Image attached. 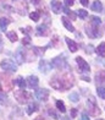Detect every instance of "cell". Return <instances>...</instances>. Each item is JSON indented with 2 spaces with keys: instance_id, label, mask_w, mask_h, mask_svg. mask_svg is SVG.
<instances>
[{
  "instance_id": "5b68a950",
  "label": "cell",
  "mask_w": 105,
  "mask_h": 120,
  "mask_svg": "<svg viewBox=\"0 0 105 120\" xmlns=\"http://www.w3.org/2000/svg\"><path fill=\"white\" fill-rule=\"evenodd\" d=\"M87 108H88V112H89V114L92 116H97V115L100 114V109H99V107L97 105V103H95L93 97L87 101Z\"/></svg>"
},
{
  "instance_id": "d6986e66",
  "label": "cell",
  "mask_w": 105,
  "mask_h": 120,
  "mask_svg": "<svg viewBox=\"0 0 105 120\" xmlns=\"http://www.w3.org/2000/svg\"><path fill=\"white\" fill-rule=\"evenodd\" d=\"M38 104L37 103H29V105H28V108H27V114L28 115H32L33 113H36L37 110H38Z\"/></svg>"
},
{
  "instance_id": "4fadbf2b",
  "label": "cell",
  "mask_w": 105,
  "mask_h": 120,
  "mask_svg": "<svg viewBox=\"0 0 105 120\" xmlns=\"http://www.w3.org/2000/svg\"><path fill=\"white\" fill-rule=\"evenodd\" d=\"M27 83H28V86L31 87V88H33V87H37L38 83H39V80H38L37 76L34 75H31L27 77Z\"/></svg>"
},
{
  "instance_id": "1f68e13d",
  "label": "cell",
  "mask_w": 105,
  "mask_h": 120,
  "mask_svg": "<svg viewBox=\"0 0 105 120\" xmlns=\"http://www.w3.org/2000/svg\"><path fill=\"white\" fill-rule=\"evenodd\" d=\"M64 3H65L66 6H72L75 4V0H64Z\"/></svg>"
},
{
  "instance_id": "30bf717a",
  "label": "cell",
  "mask_w": 105,
  "mask_h": 120,
  "mask_svg": "<svg viewBox=\"0 0 105 120\" xmlns=\"http://www.w3.org/2000/svg\"><path fill=\"white\" fill-rule=\"evenodd\" d=\"M15 59H16V61H17V64H18V65L23 64V61L26 60L25 52L22 50V49H17V52L15 53Z\"/></svg>"
},
{
  "instance_id": "277c9868",
  "label": "cell",
  "mask_w": 105,
  "mask_h": 120,
  "mask_svg": "<svg viewBox=\"0 0 105 120\" xmlns=\"http://www.w3.org/2000/svg\"><path fill=\"white\" fill-rule=\"evenodd\" d=\"M86 32H87V34H88V37H89V38H98V37H101L103 36V32L99 31L98 26L93 25L92 22L86 25Z\"/></svg>"
},
{
  "instance_id": "74e56055",
  "label": "cell",
  "mask_w": 105,
  "mask_h": 120,
  "mask_svg": "<svg viewBox=\"0 0 105 120\" xmlns=\"http://www.w3.org/2000/svg\"><path fill=\"white\" fill-rule=\"evenodd\" d=\"M81 120H89V118H88L87 114H82V119Z\"/></svg>"
},
{
  "instance_id": "9c48e42d",
  "label": "cell",
  "mask_w": 105,
  "mask_h": 120,
  "mask_svg": "<svg viewBox=\"0 0 105 120\" xmlns=\"http://www.w3.org/2000/svg\"><path fill=\"white\" fill-rule=\"evenodd\" d=\"M36 33H37V36H39V37H47V36H49V33H50V31H49V27L47 26V25H39L36 28Z\"/></svg>"
},
{
  "instance_id": "6da1fadb",
  "label": "cell",
  "mask_w": 105,
  "mask_h": 120,
  "mask_svg": "<svg viewBox=\"0 0 105 120\" xmlns=\"http://www.w3.org/2000/svg\"><path fill=\"white\" fill-rule=\"evenodd\" d=\"M75 81H73V76L70 72H62L56 76H54L50 81V86L53 88L58 90V91H66L70 90L73 86Z\"/></svg>"
},
{
  "instance_id": "2e32d148",
  "label": "cell",
  "mask_w": 105,
  "mask_h": 120,
  "mask_svg": "<svg viewBox=\"0 0 105 120\" xmlns=\"http://www.w3.org/2000/svg\"><path fill=\"white\" fill-rule=\"evenodd\" d=\"M95 81L97 83H101V85H105V71H99L97 75H95Z\"/></svg>"
},
{
  "instance_id": "3957f363",
  "label": "cell",
  "mask_w": 105,
  "mask_h": 120,
  "mask_svg": "<svg viewBox=\"0 0 105 120\" xmlns=\"http://www.w3.org/2000/svg\"><path fill=\"white\" fill-rule=\"evenodd\" d=\"M14 96H15L16 101H17L20 104H25V103H27V102L31 99V97H32L31 93H28L26 90H22V88L20 91H16L15 93H14Z\"/></svg>"
},
{
  "instance_id": "d590c367",
  "label": "cell",
  "mask_w": 105,
  "mask_h": 120,
  "mask_svg": "<svg viewBox=\"0 0 105 120\" xmlns=\"http://www.w3.org/2000/svg\"><path fill=\"white\" fill-rule=\"evenodd\" d=\"M40 1H42V0H32V4L36 5V6H38V5L40 4Z\"/></svg>"
},
{
  "instance_id": "4316f807",
  "label": "cell",
  "mask_w": 105,
  "mask_h": 120,
  "mask_svg": "<svg viewBox=\"0 0 105 120\" xmlns=\"http://www.w3.org/2000/svg\"><path fill=\"white\" fill-rule=\"evenodd\" d=\"M70 99H71V102H75V103H77V102H78V99H80V96H78V93H77V92H72V93L70 94Z\"/></svg>"
},
{
  "instance_id": "52a82bcc",
  "label": "cell",
  "mask_w": 105,
  "mask_h": 120,
  "mask_svg": "<svg viewBox=\"0 0 105 120\" xmlns=\"http://www.w3.org/2000/svg\"><path fill=\"white\" fill-rule=\"evenodd\" d=\"M76 63H77V65H78V68H80L81 71H83V72H89L91 71L89 64H88L82 56H77L76 58Z\"/></svg>"
},
{
  "instance_id": "8992f818",
  "label": "cell",
  "mask_w": 105,
  "mask_h": 120,
  "mask_svg": "<svg viewBox=\"0 0 105 120\" xmlns=\"http://www.w3.org/2000/svg\"><path fill=\"white\" fill-rule=\"evenodd\" d=\"M0 68L3 70H5V71H11V72L17 71V65L10 59H4L3 61L0 63Z\"/></svg>"
},
{
  "instance_id": "4dcf8cb0",
  "label": "cell",
  "mask_w": 105,
  "mask_h": 120,
  "mask_svg": "<svg viewBox=\"0 0 105 120\" xmlns=\"http://www.w3.org/2000/svg\"><path fill=\"white\" fill-rule=\"evenodd\" d=\"M48 113H49V115H50V116H53L54 119H59V115H58V114L55 113L54 110H51V109H49V112H48Z\"/></svg>"
},
{
  "instance_id": "7a4b0ae2",
  "label": "cell",
  "mask_w": 105,
  "mask_h": 120,
  "mask_svg": "<svg viewBox=\"0 0 105 120\" xmlns=\"http://www.w3.org/2000/svg\"><path fill=\"white\" fill-rule=\"evenodd\" d=\"M51 66L55 69H59V70H64V69H69V64H67V60H66V55L61 54L56 58H54L51 61Z\"/></svg>"
},
{
  "instance_id": "cb8c5ba5",
  "label": "cell",
  "mask_w": 105,
  "mask_h": 120,
  "mask_svg": "<svg viewBox=\"0 0 105 120\" xmlns=\"http://www.w3.org/2000/svg\"><path fill=\"white\" fill-rule=\"evenodd\" d=\"M29 17H31V20H33V21H39V17H40V12L39 11H33V12H31L29 14Z\"/></svg>"
},
{
  "instance_id": "ac0fdd59",
  "label": "cell",
  "mask_w": 105,
  "mask_h": 120,
  "mask_svg": "<svg viewBox=\"0 0 105 120\" xmlns=\"http://www.w3.org/2000/svg\"><path fill=\"white\" fill-rule=\"evenodd\" d=\"M95 53L100 56H105V42H101L95 49Z\"/></svg>"
},
{
  "instance_id": "9a60e30c",
  "label": "cell",
  "mask_w": 105,
  "mask_h": 120,
  "mask_svg": "<svg viewBox=\"0 0 105 120\" xmlns=\"http://www.w3.org/2000/svg\"><path fill=\"white\" fill-rule=\"evenodd\" d=\"M61 21H62V25L67 28V31H70V32H75V27H73V25L71 23V21L69 20V19H66V17H62L61 19Z\"/></svg>"
},
{
  "instance_id": "ba28073f",
  "label": "cell",
  "mask_w": 105,
  "mask_h": 120,
  "mask_svg": "<svg viewBox=\"0 0 105 120\" xmlns=\"http://www.w3.org/2000/svg\"><path fill=\"white\" fill-rule=\"evenodd\" d=\"M49 90H45V88H40V90H37L34 92V96L37 99H39V101H47L48 99V97H49Z\"/></svg>"
},
{
  "instance_id": "5bb4252c",
  "label": "cell",
  "mask_w": 105,
  "mask_h": 120,
  "mask_svg": "<svg viewBox=\"0 0 105 120\" xmlns=\"http://www.w3.org/2000/svg\"><path fill=\"white\" fill-rule=\"evenodd\" d=\"M65 41H66V43H67V45H69V49H70L71 52H72V53L77 52V49H78V45H77V43H76L75 41L70 39V38H67V37L65 38Z\"/></svg>"
},
{
  "instance_id": "e575fe53",
  "label": "cell",
  "mask_w": 105,
  "mask_h": 120,
  "mask_svg": "<svg viewBox=\"0 0 105 120\" xmlns=\"http://www.w3.org/2000/svg\"><path fill=\"white\" fill-rule=\"evenodd\" d=\"M81 1V4L83 5V6H88V5H89V3H88V0H80Z\"/></svg>"
},
{
  "instance_id": "8d00e7d4",
  "label": "cell",
  "mask_w": 105,
  "mask_h": 120,
  "mask_svg": "<svg viewBox=\"0 0 105 120\" xmlns=\"http://www.w3.org/2000/svg\"><path fill=\"white\" fill-rule=\"evenodd\" d=\"M3 47H4V43H3V37L0 34V52L3 50Z\"/></svg>"
},
{
  "instance_id": "60d3db41",
  "label": "cell",
  "mask_w": 105,
  "mask_h": 120,
  "mask_svg": "<svg viewBox=\"0 0 105 120\" xmlns=\"http://www.w3.org/2000/svg\"><path fill=\"white\" fill-rule=\"evenodd\" d=\"M97 120H103V119H97Z\"/></svg>"
},
{
  "instance_id": "44dd1931",
  "label": "cell",
  "mask_w": 105,
  "mask_h": 120,
  "mask_svg": "<svg viewBox=\"0 0 105 120\" xmlns=\"http://www.w3.org/2000/svg\"><path fill=\"white\" fill-rule=\"evenodd\" d=\"M6 37L9 38V41H10V42H12V43H15V42H17V41H18L17 33H16V32H14V31L7 32V33H6Z\"/></svg>"
},
{
  "instance_id": "836d02e7",
  "label": "cell",
  "mask_w": 105,
  "mask_h": 120,
  "mask_svg": "<svg viewBox=\"0 0 105 120\" xmlns=\"http://www.w3.org/2000/svg\"><path fill=\"white\" fill-rule=\"evenodd\" d=\"M76 115H77V109H72V110H71V116L72 118H76Z\"/></svg>"
},
{
  "instance_id": "d4e9b609",
  "label": "cell",
  "mask_w": 105,
  "mask_h": 120,
  "mask_svg": "<svg viewBox=\"0 0 105 120\" xmlns=\"http://www.w3.org/2000/svg\"><path fill=\"white\" fill-rule=\"evenodd\" d=\"M56 108H58L61 113H65V112H66V107H65V104L62 103V101H58V102H56Z\"/></svg>"
},
{
  "instance_id": "603a6c76",
  "label": "cell",
  "mask_w": 105,
  "mask_h": 120,
  "mask_svg": "<svg viewBox=\"0 0 105 120\" xmlns=\"http://www.w3.org/2000/svg\"><path fill=\"white\" fill-rule=\"evenodd\" d=\"M64 12L66 14V15H69V17L72 20V21H75L76 20V17H77V15L75 14V12H72L71 10L69 9V8H64Z\"/></svg>"
},
{
  "instance_id": "f35d334b",
  "label": "cell",
  "mask_w": 105,
  "mask_h": 120,
  "mask_svg": "<svg viewBox=\"0 0 105 120\" xmlns=\"http://www.w3.org/2000/svg\"><path fill=\"white\" fill-rule=\"evenodd\" d=\"M34 120H44V119H43V118H42V116H38V118H36V119H34Z\"/></svg>"
},
{
  "instance_id": "f1b7e54d",
  "label": "cell",
  "mask_w": 105,
  "mask_h": 120,
  "mask_svg": "<svg viewBox=\"0 0 105 120\" xmlns=\"http://www.w3.org/2000/svg\"><path fill=\"white\" fill-rule=\"evenodd\" d=\"M77 15H78V17H81V19H86L87 16H88V12L86 11V10H77Z\"/></svg>"
},
{
  "instance_id": "ab89813d",
  "label": "cell",
  "mask_w": 105,
  "mask_h": 120,
  "mask_svg": "<svg viewBox=\"0 0 105 120\" xmlns=\"http://www.w3.org/2000/svg\"><path fill=\"white\" fill-rule=\"evenodd\" d=\"M62 120H70V118H67V116H64V118H62Z\"/></svg>"
},
{
  "instance_id": "d6a6232c",
  "label": "cell",
  "mask_w": 105,
  "mask_h": 120,
  "mask_svg": "<svg viewBox=\"0 0 105 120\" xmlns=\"http://www.w3.org/2000/svg\"><path fill=\"white\" fill-rule=\"evenodd\" d=\"M87 49H88L87 53H88V54H91V53H93V50H94V47H93V45H88Z\"/></svg>"
},
{
  "instance_id": "f546056e",
  "label": "cell",
  "mask_w": 105,
  "mask_h": 120,
  "mask_svg": "<svg viewBox=\"0 0 105 120\" xmlns=\"http://www.w3.org/2000/svg\"><path fill=\"white\" fill-rule=\"evenodd\" d=\"M29 43H31V38H29V36H26L23 39H22V44L27 45V44H29Z\"/></svg>"
},
{
  "instance_id": "83f0119b",
  "label": "cell",
  "mask_w": 105,
  "mask_h": 120,
  "mask_svg": "<svg viewBox=\"0 0 105 120\" xmlns=\"http://www.w3.org/2000/svg\"><path fill=\"white\" fill-rule=\"evenodd\" d=\"M91 22L93 25H95V26H99V25L101 23V20L99 19V17H97V16H92V17H91Z\"/></svg>"
},
{
  "instance_id": "7402d4cb",
  "label": "cell",
  "mask_w": 105,
  "mask_h": 120,
  "mask_svg": "<svg viewBox=\"0 0 105 120\" xmlns=\"http://www.w3.org/2000/svg\"><path fill=\"white\" fill-rule=\"evenodd\" d=\"M16 85H17L20 88L25 90V88H26V80H25L23 77H21V76H18V77L16 79Z\"/></svg>"
},
{
  "instance_id": "484cf974",
  "label": "cell",
  "mask_w": 105,
  "mask_h": 120,
  "mask_svg": "<svg viewBox=\"0 0 105 120\" xmlns=\"http://www.w3.org/2000/svg\"><path fill=\"white\" fill-rule=\"evenodd\" d=\"M97 93H98V96L100 97L101 99H105V87H98Z\"/></svg>"
},
{
  "instance_id": "e0dca14e",
  "label": "cell",
  "mask_w": 105,
  "mask_h": 120,
  "mask_svg": "<svg viewBox=\"0 0 105 120\" xmlns=\"http://www.w3.org/2000/svg\"><path fill=\"white\" fill-rule=\"evenodd\" d=\"M92 10H93V11H95V12H101V11H103L101 1H99V0H95V1L92 4Z\"/></svg>"
},
{
  "instance_id": "7c38bea8",
  "label": "cell",
  "mask_w": 105,
  "mask_h": 120,
  "mask_svg": "<svg viewBox=\"0 0 105 120\" xmlns=\"http://www.w3.org/2000/svg\"><path fill=\"white\" fill-rule=\"evenodd\" d=\"M51 68H53V66H51V64H50V63L45 61V60H40V63H39V70H40L42 72L47 74Z\"/></svg>"
},
{
  "instance_id": "ffe728a7",
  "label": "cell",
  "mask_w": 105,
  "mask_h": 120,
  "mask_svg": "<svg viewBox=\"0 0 105 120\" xmlns=\"http://www.w3.org/2000/svg\"><path fill=\"white\" fill-rule=\"evenodd\" d=\"M11 21L7 19V17H0V28H1L3 31L6 30V27L10 25Z\"/></svg>"
},
{
  "instance_id": "8fae6325",
  "label": "cell",
  "mask_w": 105,
  "mask_h": 120,
  "mask_svg": "<svg viewBox=\"0 0 105 120\" xmlns=\"http://www.w3.org/2000/svg\"><path fill=\"white\" fill-rule=\"evenodd\" d=\"M61 9H62V4L59 1V0H53L51 1V10L54 14H60L61 12Z\"/></svg>"
}]
</instances>
